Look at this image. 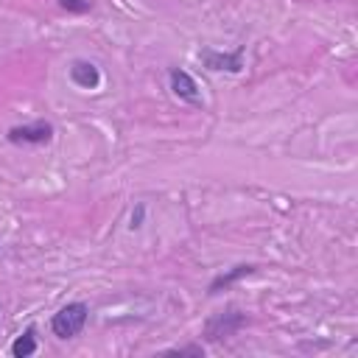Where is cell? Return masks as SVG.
I'll use <instances>...</instances> for the list:
<instances>
[{
  "instance_id": "9c48e42d",
  "label": "cell",
  "mask_w": 358,
  "mask_h": 358,
  "mask_svg": "<svg viewBox=\"0 0 358 358\" xmlns=\"http://www.w3.org/2000/svg\"><path fill=\"white\" fill-rule=\"evenodd\" d=\"M59 6L67 14H87V11H92V0H59Z\"/></svg>"
},
{
  "instance_id": "6da1fadb",
  "label": "cell",
  "mask_w": 358,
  "mask_h": 358,
  "mask_svg": "<svg viewBox=\"0 0 358 358\" xmlns=\"http://www.w3.org/2000/svg\"><path fill=\"white\" fill-rule=\"evenodd\" d=\"M87 319H90V305H87V302H67L64 308H59V310L53 313L50 330H53V336H59V338H76V336L84 330Z\"/></svg>"
},
{
  "instance_id": "52a82bcc",
  "label": "cell",
  "mask_w": 358,
  "mask_h": 358,
  "mask_svg": "<svg viewBox=\"0 0 358 358\" xmlns=\"http://www.w3.org/2000/svg\"><path fill=\"white\" fill-rule=\"evenodd\" d=\"M255 271H257V266H252V263H241V266H232V268H227L224 274L213 277V282H210L207 294H218V291H227L229 285H235L238 280H243V277H249V274H255Z\"/></svg>"
},
{
  "instance_id": "ba28073f",
  "label": "cell",
  "mask_w": 358,
  "mask_h": 358,
  "mask_svg": "<svg viewBox=\"0 0 358 358\" xmlns=\"http://www.w3.org/2000/svg\"><path fill=\"white\" fill-rule=\"evenodd\" d=\"M36 327H28L22 336H17L14 338V344H11V355L14 358H28V355H34L36 352Z\"/></svg>"
},
{
  "instance_id": "8fae6325",
  "label": "cell",
  "mask_w": 358,
  "mask_h": 358,
  "mask_svg": "<svg viewBox=\"0 0 358 358\" xmlns=\"http://www.w3.org/2000/svg\"><path fill=\"white\" fill-rule=\"evenodd\" d=\"M143 221H145V204H137V207L131 210V218H129V229H140V227H143Z\"/></svg>"
},
{
  "instance_id": "5b68a950",
  "label": "cell",
  "mask_w": 358,
  "mask_h": 358,
  "mask_svg": "<svg viewBox=\"0 0 358 358\" xmlns=\"http://www.w3.org/2000/svg\"><path fill=\"white\" fill-rule=\"evenodd\" d=\"M168 81H171V92H173L179 101H185V103H190V106H204L201 92H199V84H196V78H193L190 73L173 67V70L168 73Z\"/></svg>"
},
{
  "instance_id": "3957f363",
  "label": "cell",
  "mask_w": 358,
  "mask_h": 358,
  "mask_svg": "<svg viewBox=\"0 0 358 358\" xmlns=\"http://www.w3.org/2000/svg\"><path fill=\"white\" fill-rule=\"evenodd\" d=\"M6 137L14 145H45L53 137V123L34 120V123H22V126H11Z\"/></svg>"
},
{
  "instance_id": "8992f818",
  "label": "cell",
  "mask_w": 358,
  "mask_h": 358,
  "mask_svg": "<svg viewBox=\"0 0 358 358\" xmlns=\"http://www.w3.org/2000/svg\"><path fill=\"white\" fill-rule=\"evenodd\" d=\"M70 81L81 90H95L101 84V70L90 59H73L70 64Z\"/></svg>"
},
{
  "instance_id": "30bf717a",
  "label": "cell",
  "mask_w": 358,
  "mask_h": 358,
  "mask_svg": "<svg viewBox=\"0 0 358 358\" xmlns=\"http://www.w3.org/2000/svg\"><path fill=\"white\" fill-rule=\"evenodd\" d=\"M165 355H196V358H201V355H204V347H201V344H185V347L168 350Z\"/></svg>"
},
{
  "instance_id": "277c9868",
  "label": "cell",
  "mask_w": 358,
  "mask_h": 358,
  "mask_svg": "<svg viewBox=\"0 0 358 358\" xmlns=\"http://www.w3.org/2000/svg\"><path fill=\"white\" fill-rule=\"evenodd\" d=\"M199 62L213 70V73H241L243 70V48L232 50V53H224V50H213V48H201L199 50Z\"/></svg>"
},
{
  "instance_id": "7a4b0ae2",
  "label": "cell",
  "mask_w": 358,
  "mask_h": 358,
  "mask_svg": "<svg viewBox=\"0 0 358 358\" xmlns=\"http://www.w3.org/2000/svg\"><path fill=\"white\" fill-rule=\"evenodd\" d=\"M241 327H246V313H241L238 308H227L221 313H213L204 327H201V336L207 341H224L229 336H235Z\"/></svg>"
}]
</instances>
